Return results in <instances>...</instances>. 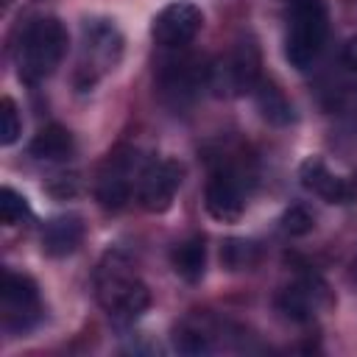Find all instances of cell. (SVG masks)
Listing matches in <instances>:
<instances>
[{
    "mask_svg": "<svg viewBox=\"0 0 357 357\" xmlns=\"http://www.w3.org/2000/svg\"><path fill=\"white\" fill-rule=\"evenodd\" d=\"M95 296L100 307L120 324L137 321L151 304L145 282L137 276L131 259L117 248L106 251L95 268Z\"/></svg>",
    "mask_w": 357,
    "mask_h": 357,
    "instance_id": "1",
    "label": "cell"
},
{
    "mask_svg": "<svg viewBox=\"0 0 357 357\" xmlns=\"http://www.w3.org/2000/svg\"><path fill=\"white\" fill-rule=\"evenodd\" d=\"M67 28L56 17H39L25 25L17 45V73L25 84L45 81L67 53Z\"/></svg>",
    "mask_w": 357,
    "mask_h": 357,
    "instance_id": "2",
    "label": "cell"
},
{
    "mask_svg": "<svg viewBox=\"0 0 357 357\" xmlns=\"http://www.w3.org/2000/svg\"><path fill=\"white\" fill-rule=\"evenodd\" d=\"M329 33L326 0H290L287 6V36L284 56L296 70H310L321 56Z\"/></svg>",
    "mask_w": 357,
    "mask_h": 357,
    "instance_id": "3",
    "label": "cell"
},
{
    "mask_svg": "<svg viewBox=\"0 0 357 357\" xmlns=\"http://www.w3.org/2000/svg\"><path fill=\"white\" fill-rule=\"evenodd\" d=\"M123 56V33L109 20H86L84 22V56L78 64V75H86L84 86H92L98 75L114 70Z\"/></svg>",
    "mask_w": 357,
    "mask_h": 357,
    "instance_id": "4",
    "label": "cell"
},
{
    "mask_svg": "<svg viewBox=\"0 0 357 357\" xmlns=\"http://www.w3.org/2000/svg\"><path fill=\"white\" fill-rule=\"evenodd\" d=\"M259 81V47L254 39H240L234 47L209 67V84L218 86V92L243 95L251 92Z\"/></svg>",
    "mask_w": 357,
    "mask_h": 357,
    "instance_id": "5",
    "label": "cell"
},
{
    "mask_svg": "<svg viewBox=\"0 0 357 357\" xmlns=\"http://www.w3.org/2000/svg\"><path fill=\"white\" fill-rule=\"evenodd\" d=\"M245 173L226 162L220 167L212 170L209 181H206V192H204V204L206 212L220 220V223H234L243 212H245Z\"/></svg>",
    "mask_w": 357,
    "mask_h": 357,
    "instance_id": "6",
    "label": "cell"
},
{
    "mask_svg": "<svg viewBox=\"0 0 357 357\" xmlns=\"http://www.w3.org/2000/svg\"><path fill=\"white\" fill-rule=\"evenodd\" d=\"M42 318L39 287L31 276L6 271L3 276V326L8 332H28Z\"/></svg>",
    "mask_w": 357,
    "mask_h": 357,
    "instance_id": "7",
    "label": "cell"
},
{
    "mask_svg": "<svg viewBox=\"0 0 357 357\" xmlns=\"http://www.w3.org/2000/svg\"><path fill=\"white\" fill-rule=\"evenodd\" d=\"M184 178V167L176 159H153L139 170L137 178V201L148 212L170 209Z\"/></svg>",
    "mask_w": 357,
    "mask_h": 357,
    "instance_id": "8",
    "label": "cell"
},
{
    "mask_svg": "<svg viewBox=\"0 0 357 357\" xmlns=\"http://www.w3.org/2000/svg\"><path fill=\"white\" fill-rule=\"evenodd\" d=\"M209 67L212 64H204L201 59H192V56L162 61L156 73L159 95L173 106H184L198 95L204 84H209Z\"/></svg>",
    "mask_w": 357,
    "mask_h": 357,
    "instance_id": "9",
    "label": "cell"
},
{
    "mask_svg": "<svg viewBox=\"0 0 357 357\" xmlns=\"http://www.w3.org/2000/svg\"><path fill=\"white\" fill-rule=\"evenodd\" d=\"M332 304V296H329V287L321 276L315 273H304L298 276L296 282H290L284 290H279L276 296V307L284 318L296 321V324H304V321H312L324 307Z\"/></svg>",
    "mask_w": 357,
    "mask_h": 357,
    "instance_id": "10",
    "label": "cell"
},
{
    "mask_svg": "<svg viewBox=\"0 0 357 357\" xmlns=\"http://www.w3.org/2000/svg\"><path fill=\"white\" fill-rule=\"evenodd\" d=\"M201 28H204V14L192 3H170L151 22L153 39L170 50L190 45L201 33Z\"/></svg>",
    "mask_w": 357,
    "mask_h": 357,
    "instance_id": "11",
    "label": "cell"
},
{
    "mask_svg": "<svg viewBox=\"0 0 357 357\" xmlns=\"http://www.w3.org/2000/svg\"><path fill=\"white\" fill-rule=\"evenodd\" d=\"M298 181H301L304 190H310L312 195H318V198H324V201H329V204H349V201H354V195H357V184H354L351 178L335 176V173L324 165V159H318V156H310V159L301 162V167H298Z\"/></svg>",
    "mask_w": 357,
    "mask_h": 357,
    "instance_id": "12",
    "label": "cell"
},
{
    "mask_svg": "<svg viewBox=\"0 0 357 357\" xmlns=\"http://www.w3.org/2000/svg\"><path fill=\"white\" fill-rule=\"evenodd\" d=\"M95 198L103 209H112V212L126 206V201L131 198V159L128 156H120V153L109 156L106 167L98 176Z\"/></svg>",
    "mask_w": 357,
    "mask_h": 357,
    "instance_id": "13",
    "label": "cell"
},
{
    "mask_svg": "<svg viewBox=\"0 0 357 357\" xmlns=\"http://www.w3.org/2000/svg\"><path fill=\"white\" fill-rule=\"evenodd\" d=\"M84 240V220L78 215H59L42 226V251L47 257H67Z\"/></svg>",
    "mask_w": 357,
    "mask_h": 357,
    "instance_id": "14",
    "label": "cell"
},
{
    "mask_svg": "<svg viewBox=\"0 0 357 357\" xmlns=\"http://www.w3.org/2000/svg\"><path fill=\"white\" fill-rule=\"evenodd\" d=\"M75 151V142H73V134L59 126V123H50L45 128H39L28 145V153L39 162H64L70 159Z\"/></svg>",
    "mask_w": 357,
    "mask_h": 357,
    "instance_id": "15",
    "label": "cell"
},
{
    "mask_svg": "<svg viewBox=\"0 0 357 357\" xmlns=\"http://www.w3.org/2000/svg\"><path fill=\"white\" fill-rule=\"evenodd\" d=\"M170 265L184 282H198L206 271V243L201 234H192L170 251Z\"/></svg>",
    "mask_w": 357,
    "mask_h": 357,
    "instance_id": "16",
    "label": "cell"
},
{
    "mask_svg": "<svg viewBox=\"0 0 357 357\" xmlns=\"http://www.w3.org/2000/svg\"><path fill=\"white\" fill-rule=\"evenodd\" d=\"M254 92V100H257V109H259V114L271 123V126H287V123H293V106H290V100L284 98V92L276 86V84H271V81H257V86L251 89Z\"/></svg>",
    "mask_w": 357,
    "mask_h": 357,
    "instance_id": "17",
    "label": "cell"
},
{
    "mask_svg": "<svg viewBox=\"0 0 357 357\" xmlns=\"http://www.w3.org/2000/svg\"><path fill=\"white\" fill-rule=\"evenodd\" d=\"M173 346L181 354H204L212 349V329L201 318H184L173 332Z\"/></svg>",
    "mask_w": 357,
    "mask_h": 357,
    "instance_id": "18",
    "label": "cell"
},
{
    "mask_svg": "<svg viewBox=\"0 0 357 357\" xmlns=\"http://www.w3.org/2000/svg\"><path fill=\"white\" fill-rule=\"evenodd\" d=\"M220 262L226 271H251L259 262V245L245 237H229L220 245Z\"/></svg>",
    "mask_w": 357,
    "mask_h": 357,
    "instance_id": "19",
    "label": "cell"
},
{
    "mask_svg": "<svg viewBox=\"0 0 357 357\" xmlns=\"http://www.w3.org/2000/svg\"><path fill=\"white\" fill-rule=\"evenodd\" d=\"M28 218H31V206H28L25 195L17 192L14 187H3L0 190V220H3V226H17Z\"/></svg>",
    "mask_w": 357,
    "mask_h": 357,
    "instance_id": "20",
    "label": "cell"
},
{
    "mask_svg": "<svg viewBox=\"0 0 357 357\" xmlns=\"http://www.w3.org/2000/svg\"><path fill=\"white\" fill-rule=\"evenodd\" d=\"M22 134V120L17 114V106L11 98L0 100V142L3 145H14Z\"/></svg>",
    "mask_w": 357,
    "mask_h": 357,
    "instance_id": "21",
    "label": "cell"
},
{
    "mask_svg": "<svg viewBox=\"0 0 357 357\" xmlns=\"http://www.w3.org/2000/svg\"><path fill=\"white\" fill-rule=\"evenodd\" d=\"M312 226H315V218H312V212H310L307 206H301V204L290 206V209L282 215V231L290 234V237H301V234L312 231Z\"/></svg>",
    "mask_w": 357,
    "mask_h": 357,
    "instance_id": "22",
    "label": "cell"
},
{
    "mask_svg": "<svg viewBox=\"0 0 357 357\" xmlns=\"http://www.w3.org/2000/svg\"><path fill=\"white\" fill-rule=\"evenodd\" d=\"M340 61H343V67H346L351 75H357V36H354V39H349V42L343 45Z\"/></svg>",
    "mask_w": 357,
    "mask_h": 357,
    "instance_id": "23",
    "label": "cell"
},
{
    "mask_svg": "<svg viewBox=\"0 0 357 357\" xmlns=\"http://www.w3.org/2000/svg\"><path fill=\"white\" fill-rule=\"evenodd\" d=\"M354 268H357V262H354Z\"/></svg>",
    "mask_w": 357,
    "mask_h": 357,
    "instance_id": "24",
    "label": "cell"
}]
</instances>
